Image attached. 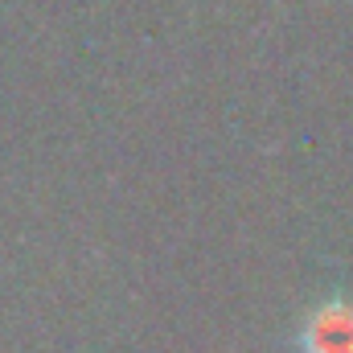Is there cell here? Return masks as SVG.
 Returning a JSON list of instances; mask_svg holds the SVG:
<instances>
[{"mask_svg": "<svg viewBox=\"0 0 353 353\" xmlns=\"http://www.w3.org/2000/svg\"><path fill=\"white\" fill-rule=\"evenodd\" d=\"M304 353H353V304H325L304 325Z\"/></svg>", "mask_w": 353, "mask_h": 353, "instance_id": "obj_1", "label": "cell"}]
</instances>
